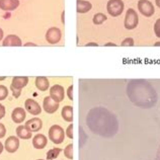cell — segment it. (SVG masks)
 Listing matches in <instances>:
<instances>
[{
  "mask_svg": "<svg viewBox=\"0 0 160 160\" xmlns=\"http://www.w3.org/2000/svg\"><path fill=\"white\" fill-rule=\"evenodd\" d=\"M2 151H3V145H2V143L0 142V154L2 153Z\"/></svg>",
  "mask_w": 160,
  "mask_h": 160,
  "instance_id": "36",
  "label": "cell"
},
{
  "mask_svg": "<svg viewBox=\"0 0 160 160\" xmlns=\"http://www.w3.org/2000/svg\"><path fill=\"white\" fill-rule=\"evenodd\" d=\"M61 38H62V32L60 31V28H55V27L51 28L46 32V41L51 45H55L59 43Z\"/></svg>",
  "mask_w": 160,
  "mask_h": 160,
  "instance_id": "7",
  "label": "cell"
},
{
  "mask_svg": "<svg viewBox=\"0 0 160 160\" xmlns=\"http://www.w3.org/2000/svg\"><path fill=\"white\" fill-rule=\"evenodd\" d=\"M6 134V129L4 127V125L0 123V139L3 138Z\"/></svg>",
  "mask_w": 160,
  "mask_h": 160,
  "instance_id": "29",
  "label": "cell"
},
{
  "mask_svg": "<svg viewBox=\"0 0 160 160\" xmlns=\"http://www.w3.org/2000/svg\"><path fill=\"white\" fill-rule=\"evenodd\" d=\"M26 127L32 132H38L40 131L43 127V123L39 118H33L32 120H28L26 123Z\"/></svg>",
  "mask_w": 160,
  "mask_h": 160,
  "instance_id": "17",
  "label": "cell"
},
{
  "mask_svg": "<svg viewBox=\"0 0 160 160\" xmlns=\"http://www.w3.org/2000/svg\"><path fill=\"white\" fill-rule=\"evenodd\" d=\"M5 116V108H4L2 104H0V120Z\"/></svg>",
  "mask_w": 160,
  "mask_h": 160,
  "instance_id": "32",
  "label": "cell"
},
{
  "mask_svg": "<svg viewBox=\"0 0 160 160\" xmlns=\"http://www.w3.org/2000/svg\"><path fill=\"white\" fill-rule=\"evenodd\" d=\"M134 45H135V43H134V40L132 38H126L121 44V46H123V47H133Z\"/></svg>",
  "mask_w": 160,
  "mask_h": 160,
  "instance_id": "26",
  "label": "cell"
},
{
  "mask_svg": "<svg viewBox=\"0 0 160 160\" xmlns=\"http://www.w3.org/2000/svg\"><path fill=\"white\" fill-rule=\"evenodd\" d=\"M32 133V132L29 131L26 126H18V127L16 128V135H18V137L20 139H24V140H27V139H31Z\"/></svg>",
  "mask_w": 160,
  "mask_h": 160,
  "instance_id": "20",
  "label": "cell"
},
{
  "mask_svg": "<svg viewBox=\"0 0 160 160\" xmlns=\"http://www.w3.org/2000/svg\"><path fill=\"white\" fill-rule=\"evenodd\" d=\"M62 18V23L64 24V11L62 12V18Z\"/></svg>",
  "mask_w": 160,
  "mask_h": 160,
  "instance_id": "39",
  "label": "cell"
},
{
  "mask_svg": "<svg viewBox=\"0 0 160 160\" xmlns=\"http://www.w3.org/2000/svg\"><path fill=\"white\" fill-rule=\"evenodd\" d=\"M50 96H51V98L54 99L55 102H61L62 100L64 99V96H65L64 87L59 85V84H55L54 86L50 88Z\"/></svg>",
  "mask_w": 160,
  "mask_h": 160,
  "instance_id": "8",
  "label": "cell"
},
{
  "mask_svg": "<svg viewBox=\"0 0 160 160\" xmlns=\"http://www.w3.org/2000/svg\"><path fill=\"white\" fill-rule=\"evenodd\" d=\"M3 35H4V33H3V31H2V28H0V41H1V40L3 39Z\"/></svg>",
  "mask_w": 160,
  "mask_h": 160,
  "instance_id": "34",
  "label": "cell"
},
{
  "mask_svg": "<svg viewBox=\"0 0 160 160\" xmlns=\"http://www.w3.org/2000/svg\"><path fill=\"white\" fill-rule=\"evenodd\" d=\"M127 95L139 108H150L157 102V93L151 84L143 79H133L127 85Z\"/></svg>",
  "mask_w": 160,
  "mask_h": 160,
  "instance_id": "2",
  "label": "cell"
},
{
  "mask_svg": "<svg viewBox=\"0 0 160 160\" xmlns=\"http://www.w3.org/2000/svg\"><path fill=\"white\" fill-rule=\"evenodd\" d=\"M49 138L54 144H61V143L64 141V138H65L64 130L59 125L52 126L49 130Z\"/></svg>",
  "mask_w": 160,
  "mask_h": 160,
  "instance_id": "4",
  "label": "cell"
},
{
  "mask_svg": "<svg viewBox=\"0 0 160 160\" xmlns=\"http://www.w3.org/2000/svg\"><path fill=\"white\" fill-rule=\"evenodd\" d=\"M125 4L123 0H108L107 4V10L113 18L120 16L124 11Z\"/></svg>",
  "mask_w": 160,
  "mask_h": 160,
  "instance_id": "3",
  "label": "cell"
},
{
  "mask_svg": "<svg viewBox=\"0 0 160 160\" xmlns=\"http://www.w3.org/2000/svg\"><path fill=\"white\" fill-rule=\"evenodd\" d=\"M154 32L157 38H160V18H158L154 23Z\"/></svg>",
  "mask_w": 160,
  "mask_h": 160,
  "instance_id": "27",
  "label": "cell"
},
{
  "mask_svg": "<svg viewBox=\"0 0 160 160\" xmlns=\"http://www.w3.org/2000/svg\"><path fill=\"white\" fill-rule=\"evenodd\" d=\"M104 46H106V47H108V46H117V45L113 44V43H108V44H106Z\"/></svg>",
  "mask_w": 160,
  "mask_h": 160,
  "instance_id": "38",
  "label": "cell"
},
{
  "mask_svg": "<svg viewBox=\"0 0 160 160\" xmlns=\"http://www.w3.org/2000/svg\"><path fill=\"white\" fill-rule=\"evenodd\" d=\"M72 130H73V125L71 124V125H69V127L67 128V131H66V135H67V136H68V138H69V139H72V138H73Z\"/></svg>",
  "mask_w": 160,
  "mask_h": 160,
  "instance_id": "28",
  "label": "cell"
},
{
  "mask_svg": "<svg viewBox=\"0 0 160 160\" xmlns=\"http://www.w3.org/2000/svg\"><path fill=\"white\" fill-rule=\"evenodd\" d=\"M36 86L39 90L41 91H46L48 90L50 86V82L47 77L45 76H38L36 78Z\"/></svg>",
  "mask_w": 160,
  "mask_h": 160,
  "instance_id": "19",
  "label": "cell"
},
{
  "mask_svg": "<svg viewBox=\"0 0 160 160\" xmlns=\"http://www.w3.org/2000/svg\"><path fill=\"white\" fill-rule=\"evenodd\" d=\"M19 6L18 0H0V9L4 11L15 10Z\"/></svg>",
  "mask_w": 160,
  "mask_h": 160,
  "instance_id": "13",
  "label": "cell"
},
{
  "mask_svg": "<svg viewBox=\"0 0 160 160\" xmlns=\"http://www.w3.org/2000/svg\"><path fill=\"white\" fill-rule=\"evenodd\" d=\"M28 83V77L15 76V77H13V79H12L10 87L15 88V89H18V90H22L24 86H27Z\"/></svg>",
  "mask_w": 160,
  "mask_h": 160,
  "instance_id": "14",
  "label": "cell"
},
{
  "mask_svg": "<svg viewBox=\"0 0 160 160\" xmlns=\"http://www.w3.org/2000/svg\"><path fill=\"white\" fill-rule=\"evenodd\" d=\"M8 95V89L6 86L0 85V100H3L7 98Z\"/></svg>",
  "mask_w": 160,
  "mask_h": 160,
  "instance_id": "25",
  "label": "cell"
},
{
  "mask_svg": "<svg viewBox=\"0 0 160 160\" xmlns=\"http://www.w3.org/2000/svg\"><path fill=\"white\" fill-rule=\"evenodd\" d=\"M85 46H86V47H88V46H96V47H98V45L96 44V43H88V44H86Z\"/></svg>",
  "mask_w": 160,
  "mask_h": 160,
  "instance_id": "35",
  "label": "cell"
},
{
  "mask_svg": "<svg viewBox=\"0 0 160 160\" xmlns=\"http://www.w3.org/2000/svg\"><path fill=\"white\" fill-rule=\"evenodd\" d=\"M139 23V16L137 14L136 10H134L133 8H129L126 12L125 16V28L127 29H134L135 28H137Z\"/></svg>",
  "mask_w": 160,
  "mask_h": 160,
  "instance_id": "5",
  "label": "cell"
},
{
  "mask_svg": "<svg viewBox=\"0 0 160 160\" xmlns=\"http://www.w3.org/2000/svg\"><path fill=\"white\" fill-rule=\"evenodd\" d=\"M10 89L12 90V93H13V96H14L15 98H18V96L20 95V92H22V90L15 89V88H12V87H10Z\"/></svg>",
  "mask_w": 160,
  "mask_h": 160,
  "instance_id": "30",
  "label": "cell"
},
{
  "mask_svg": "<svg viewBox=\"0 0 160 160\" xmlns=\"http://www.w3.org/2000/svg\"><path fill=\"white\" fill-rule=\"evenodd\" d=\"M72 90H73V86H72V85L69 86L68 90H67V93H68V98H69V99H70V100H72V99H73V96H72Z\"/></svg>",
  "mask_w": 160,
  "mask_h": 160,
  "instance_id": "31",
  "label": "cell"
},
{
  "mask_svg": "<svg viewBox=\"0 0 160 160\" xmlns=\"http://www.w3.org/2000/svg\"><path fill=\"white\" fill-rule=\"evenodd\" d=\"M2 45L4 47H20L22 45V42L16 35H8L3 40Z\"/></svg>",
  "mask_w": 160,
  "mask_h": 160,
  "instance_id": "11",
  "label": "cell"
},
{
  "mask_svg": "<svg viewBox=\"0 0 160 160\" xmlns=\"http://www.w3.org/2000/svg\"><path fill=\"white\" fill-rule=\"evenodd\" d=\"M155 3H156V5L160 8V0H155Z\"/></svg>",
  "mask_w": 160,
  "mask_h": 160,
  "instance_id": "37",
  "label": "cell"
},
{
  "mask_svg": "<svg viewBox=\"0 0 160 160\" xmlns=\"http://www.w3.org/2000/svg\"><path fill=\"white\" fill-rule=\"evenodd\" d=\"M5 78H6V77H0V80H4Z\"/></svg>",
  "mask_w": 160,
  "mask_h": 160,
  "instance_id": "41",
  "label": "cell"
},
{
  "mask_svg": "<svg viewBox=\"0 0 160 160\" xmlns=\"http://www.w3.org/2000/svg\"><path fill=\"white\" fill-rule=\"evenodd\" d=\"M154 46H155V47H157V46H160V42H157V43H155Z\"/></svg>",
  "mask_w": 160,
  "mask_h": 160,
  "instance_id": "40",
  "label": "cell"
},
{
  "mask_svg": "<svg viewBox=\"0 0 160 160\" xmlns=\"http://www.w3.org/2000/svg\"><path fill=\"white\" fill-rule=\"evenodd\" d=\"M43 107L46 112L48 113H54L59 108V102H55L54 99L51 98V96H46L44 98Z\"/></svg>",
  "mask_w": 160,
  "mask_h": 160,
  "instance_id": "10",
  "label": "cell"
},
{
  "mask_svg": "<svg viewBox=\"0 0 160 160\" xmlns=\"http://www.w3.org/2000/svg\"><path fill=\"white\" fill-rule=\"evenodd\" d=\"M61 151H62L61 148H53L51 150H49L48 153H47V159L48 160L56 159L59 156V154L61 153Z\"/></svg>",
  "mask_w": 160,
  "mask_h": 160,
  "instance_id": "23",
  "label": "cell"
},
{
  "mask_svg": "<svg viewBox=\"0 0 160 160\" xmlns=\"http://www.w3.org/2000/svg\"><path fill=\"white\" fill-rule=\"evenodd\" d=\"M19 147V140L18 138H16L15 136H10L7 138V140L5 141V149L7 152L9 153H14Z\"/></svg>",
  "mask_w": 160,
  "mask_h": 160,
  "instance_id": "12",
  "label": "cell"
},
{
  "mask_svg": "<svg viewBox=\"0 0 160 160\" xmlns=\"http://www.w3.org/2000/svg\"><path fill=\"white\" fill-rule=\"evenodd\" d=\"M86 123L94 134L106 138L115 136L119 130L117 118L104 108H92L87 116Z\"/></svg>",
  "mask_w": 160,
  "mask_h": 160,
  "instance_id": "1",
  "label": "cell"
},
{
  "mask_svg": "<svg viewBox=\"0 0 160 160\" xmlns=\"http://www.w3.org/2000/svg\"><path fill=\"white\" fill-rule=\"evenodd\" d=\"M62 118L66 122H72L73 120V108L70 106H66L62 109Z\"/></svg>",
  "mask_w": 160,
  "mask_h": 160,
  "instance_id": "21",
  "label": "cell"
},
{
  "mask_svg": "<svg viewBox=\"0 0 160 160\" xmlns=\"http://www.w3.org/2000/svg\"><path fill=\"white\" fill-rule=\"evenodd\" d=\"M107 20V15L102 13V12H99V13H96L94 16H93V19H92V22H93L94 24L96 26H99V24L103 23L104 22Z\"/></svg>",
  "mask_w": 160,
  "mask_h": 160,
  "instance_id": "22",
  "label": "cell"
},
{
  "mask_svg": "<svg viewBox=\"0 0 160 160\" xmlns=\"http://www.w3.org/2000/svg\"><path fill=\"white\" fill-rule=\"evenodd\" d=\"M24 107H26L27 111L33 116L40 115L41 112H42V108L40 107V104L38 103L36 100H33L32 98H28L26 100V102H24Z\"/></svg>",
  "mask_w": 160,
  "mask_h": 160,
  "instance_id": "9",
  "label": "cell"
},
{
  "mask_svg": "<svg viewBox=\"0 0 160 160\" xmlns=\"http://www.w3.org/2000/svg\"><path fill=\"white\" fill-rule=\"evenodd\" d=\"M26 117H27L26 111H24L22 108H15L11 113L12 121L16 124L22 123V122L24 121V119H26Z\"/></svg>",
  "mask_w": 160,
  "mask_h": 160,
  "instance_id": "15",
  "label": "cell"
},
{
  "mask_svg": "<svg viewBox=\"0 0 160 160\" xmlns=\"http://www.w3.org/2000/svg\"><path fill=\"white\" fill-rule=\"evenodd\" d=\"M138 9L140 11V13L146 16V18L152 16L155 12L154 5L152 4V2L149 1V0H139Z\"/></svg>",
  "mask_w": 160,
  "mask_h": 160,
  "instance_id": "6",
  "label": "cell"
},
{
  "mask_svg": "<svg viewBox=\"0 0 160 160\" xmlns=\"http://www.w3.org/2000/svg\"><path fill=\"white\" fill-rule=\"evenodd\" d=\"M38 160H44V159H38Z\"/></svg>",
  "mask_w": 160,
  "mask_h": 160,
  "instance_id": "42",
  "label": "cell"
},
{
  "mask_svg": "<svg viewBox=\"0 0 160 160\" xmlns=\"http://www.w3.org/2000/svg\"><path fill=\"white\" fill-rule=\"evenodd\" d=\"M24 46H26V47H28V46H32V47H37V45H36V44H33V43H27V44H24Z\"/></svg>",
  "mask_w": 160,
  "mask_h": 160,
  "instance_id": "33",
  "label": "cell"
},
{
  "mask_svg": "<svg viewBox=\"0 0 160 160\" xmlns=\"http://www.w3.org/2000/svg\"><path fill=\"white\" fill-rule=\"evenodd\" d=\"M47 138L43 134H38L32 138V145L36 149H43L47 145Z\"/></svg>",
  "mask_w": 160,
  "mask_h": 160,
  "instance_id": "16",
  "label": "cell"
},
{
  "mask_svg": "<svg viewBox=\"0 0 160 160\" xmlns=\"http://www.w3.org/2000/svg\"><path fill=\"white\" fill-rule=\"evenodd\" d=\"M72 150H73V146L72 144H69L68 146L64 149V155L68 158V159H72L73 158V154H72Z\"/></svg>",
  "mask_w": 160,
  "mask_h": 160,
  "instance_id": "24",
  "label": "cell"
},
{
  "mask_svg": "<svg viewBox=\"0 0 160 160\" xmlns=\"http://www.w3.org/2000/svg\"><path fill=\"white\" fill-rule=\"evenodd\" d=\"M92 8V4L86 0H77L76 1V10L78 13H86Z\"/></svg>",
  "mask_w": 160,
  "mask_h": 160,
  "instance_id": "18",
  "label": "cell"
}]
</instances>
